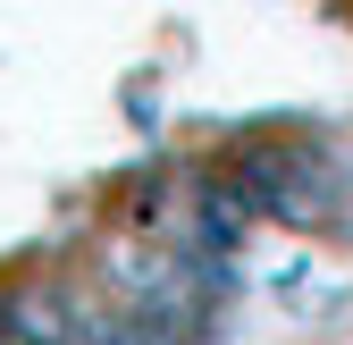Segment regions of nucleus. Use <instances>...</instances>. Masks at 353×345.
I'll return each instance as SVG.
<instances>
[]
</instances>
